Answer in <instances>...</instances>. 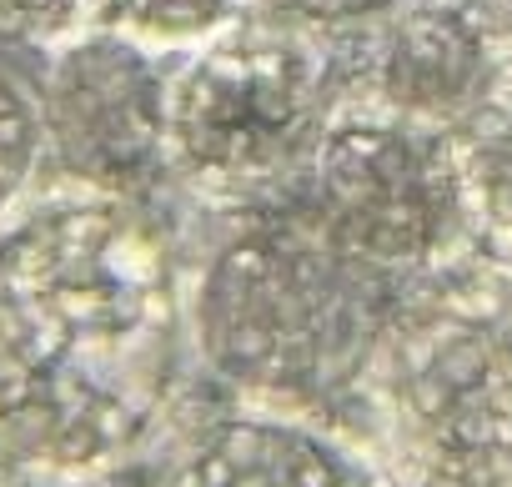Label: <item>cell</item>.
<instances>
[{
  "label": "cell",
  "mask_w": 512,
  "mask_h": 487,
  "mask_svg": "<svg viewBox=\"0 0 512 487\" xmlns=\"http://www.w3.org/2000/svg\"><path fill=\"white\" fill-rule=\"evenodd\" d=\"M161 236L111 201L56 206L0 241V422L56 462L121 447L171 342Z\"/></svg>",
  "instance_id": "1"
},
{
  "label": "cell",
  "mask_w": 512,
  "mask_h": 487,
  "mask_svg": "<svg viewBox=\"0 0 512 487\" xmlns=\"http://www.w3.org/2000/svg\"><path fill=\"white\" fill-rule=\"evenodd\" d=\"M377 267L297 226L226 247L201 287L196 332L206 357L262 392H312L342 377L377 327Z\"/></svg>",
  "instance_id": "2"
},
{
  "label": "cell",
  "mask_w": 512,
  "mask_h": 487,
  "mask_svg": "<svg viewBox=\"0 0 512 487\" xmlns=\"http://www.w3.org/2000/svg\"><path fill=\"white\" fill-rule=\"evenodd\" d=\"M322 81V56L297 36L211 41L166 81V156L221 196L267 186L312 146Z\"/></svg>",
  "instance_id": "3"
},
{
  "label": "cell",
  "mask_w": 512,
  "mask_h": 487,
  "mask_svg": "<svg viewBox=\"0 0 512 487\" xmlns=\"http://www.w3.org/2000/svg\"><path fill=\"white\" fill-rule=\"evenodd\" d=\"M317 221L357 262L422 267L472 216L457 141L402 106L337 116L312 146Z\"/></svg>",
  "instance_id": "4"
},
{
  "label": "cell",
  "mask_w": 512,
  "mask_h": 487,
  "mask_svg": "<svg viewBox=\"0 0 512 487\" xmlns=\"http://www.w3.org/2000/svg\"><path fill=\"white\" fill-rule=\"evenodd\" d=\"M46 131L61 161L106 191L151 176L166 156V81L141 41L116 31L76 41L56 61Z\"/></svg>",
  "instance_id": "5"
},
{
  "label": "cell",
  "mask_w": 512,
  "mask_h": 487,
  "mask_svg": "<svg viewBox=\"0 0 512 487\" xmlns=\"http://www.w3.org/2000/svg\"><path fill=\"white\" fill-rule=\"evenodd\" d=\"M412 487H512V347L457 342L417 377Z\"/></svg>",
  "instance_id": "6"
},
{
  "label": "cell",
  "mask_w": 512,
  "mask_h": 487,
  "mask_svg": "<svg viewBox=\"0 0 512 487\" xmlns=\"http://www.w3.org/2000/svg\"><path fill=\"white\" fill-rule=\"evenodd\" d=\"M171 487H377L372 472L322 432L297 422H226L176 472Z\"/></svg>",
  "instance_id": "7"
},
{
  "label": "cell",
  "mask_w": 512,
  "mask_h": 487,
  "mask_svg": "<svg viewBox=\"0 0 512 487\" xmlns=\"http://www.w3.org/2000/svg\"><path fill=\"white\" fill-rule=\"evenodd\" d=\"M382 86H387L392 106L427 116V121L437 111L472 106L477 91L487 86L477 31L452 11H422V16L402 21L392 46H387Z\"/></svg>",
  "instance_id": "8"
},
{
  "label": "cell",
  "mask_w": 512,
  "mask_h": 487,
  "mask_svg": "<svg viewBox=\"0 0 512 487\" xmlns=\"http://www.w3.org/2000/svg\"><path fill=\"white\" fill-rule=\"evenodd\" d=\"M452 141L472 211L512 236V66L477 91V101L467 106V126Z\"/></svg>",
  "instance_id": "9"
},
{
  "label": "cell",
  "mask_w": 512,
  "mask_h": 487,
  "mask_svg": "<svg viewBox=\"0 0 512 487\" xmlns=\"http://www.w3.org/2000/svg\"><path fill=\"white\" fill-rule=\"evenodd\" d=\"M231 16V0H91V21L101 31L151 41V46H176V41H201Z\"/></svg>",
  "instance_id": "10"
},
{
  "label": "cell",
  "mask_w": 512,
  "mask_h": 487,
  "mask_svg": "<svg viewBox=\"0 0 512 487\" xmlns=\"http://www.w3.org/2000/svg\"><path fill=\"white\" fill-rule=\"evenodd\" d=\"M41 131L46 121L31 96L11 76H0V211H11V201L26 191L41 156Z\"/></svg>",
  "instance_id": "11"
},
{
  "label": "cell",
  "mask_w": 512,
  "mask_h": 487,
  "mask_svg": "<svg viewBox=\"0 0 512 487\" xmlns=\"http://www.w3.org/2000/svg\"><path fill=\"white\" fill-rule=\"evenodd\" d=\"M81 16H91V0H0V36L6 41H56Z\"/></svg>",
  "instance_id": "12"
},
{
  "label": "cell",
  "mask_w": 512,
  "mask_h": 487,
  "mask_svg": "<svg viewBox=\"0 0 512 487\" xmlns=\"http://www.w3.org/2000/svg\"><path fill=\"white\" fill-rule=\"evenodd\" d=\"M267 6L297 21H357V16L387 11L392 0H267Z\"/></svg>",
  "instance_id": "13"
}]
</instances>
